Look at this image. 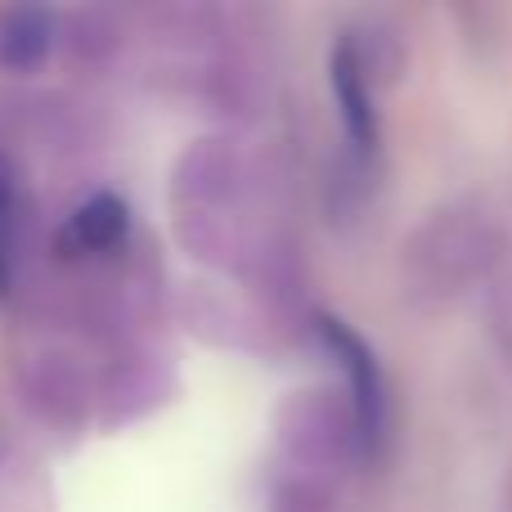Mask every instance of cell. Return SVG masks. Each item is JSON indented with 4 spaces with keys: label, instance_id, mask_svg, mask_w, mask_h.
<instances>
[{
    "label": "cell",
    "instance_id": "obj_13",
    "mask_svg": "<svg viewBox=\"0 0 512 512\" xmlns=\"http://www.w3.org/2000/svg\"><path fill=\"white\" fill-rule=\"evenodd\" d=\"M351 45L355 54H360L364 72H369L373 81H391L400 68H405V45H400V32L387 23V18H369V23L351 27Z\"/></svg>",
    "mask_w": 512,
    "mask_h": 512
},
{
    "label": "cell",
    "instance_id": "obj_3",
    "mask_svg": "<svg viewBox=\"0 0 512 512\" xmlns=\"http://www.w3.org/2000/svg\"><path fill=\"white\" fill-rule=\"evenodd\" d=\"M167 194L176 216H221L252 207L256 194L252 158L230 135H203V140H194L180 153Z\"/></svg>",
    "mask_w": 512,
    "mask_h": 512
},
{
    "label": "cell",
    "instance_id": "obj_9",
    "mask_svg": "<svg viewBox=\"0 0 512 512\" xmlns=\"http://www.w3.org/2000/svg\"><path fill=\"white\" fill-rule=\"evenodd\" d=\"M180 315H185V324L198 337H207L216 346H230V351H270V319H265V310H248L239 297H230L221 288L194 283L185 292V301H180Z\"/></svg>",
    "mask_w": 512,
    "mask_h": 512
},
{
    "label": "cell",
    "instance_id": "obj_1",
    "mask_svg": "<svg viewBox=\"0 0 512 512\" xmlns=\"http://www.w3.org/2000/svg\"><path fill=\"white\" fill-rule=\"evenodd\" d=\"M499 225L481 207H445L405 243V283L418 301H450L499 261Z\"/></svg>",
    "mask_w": 512,
    "mask_h": 512
},
{
    "label": "cell",
    "instance_id": "obj_8",
    "mask_svg": "<svg viewBox=\"0 0 512 512\" xmlns=\"http://www.w3.org/2000/svg\"><path fill=\"white\" fill-rule=\"evenodd\" d=\"M328 77H333V99H337V117H342V135L346 149L360 167H369L378 153V108H373V77L364 72L360 54H355L351 36H337L333 59H328Z\"/></svg>",
    "mask_w": 512,
    "mask_h": 512
},
{
    "label": "cell",
    "instance_id": "obj_7",
    "mask_svg": "<svg viewBox=\"0 0 512 512\" xmlns=\"http://www.w3.org/2000/svg\"><path fill=\"white\" fill-rule=\"evenodd\" d=\"M135 243L131 230V207L117 194H90L68 212V221L54 234V261L63 270H86V265H104L122 256Z\"/></svg>",
    "mask_w": 512,
    "mask_h": 512
},
{
    "label": "cell",
    "instance_id": "obj_14",
    "mask_svg": "<svg viewBox=\"0 0 512 512\" xmlns=\"http://www.w3.org/2000/svg\"><path fill=\"white\" fill-rule=\"evenodd\" d=\"M265 512H333V481L301 477V472H279Z\"/></svg>",
    "mask_w": 512,
    "mask_h": 512
},
{
    "label": "cell",
    "instance_id": "obj_4",
    "mask_svg": "<svg viewBox=\"0 0 512 512\" xmlns=\"http://www.w3.org/2000/svg\"><path fill=\"white\" fill-rule=\"evenodd\" d=\"M18 405L50 432H77L95 423V369L63 346H36L14 369Z\"/></svg>",
    "mask_w": 512,
    "mask_h": 512
},
{
    "label": "cell",
    "instance_id": "obj_5",
    "mask_svg": "<svg viewBox=\"0 0 512 512\" xmlns=\"http://www.w3.org/2000/svg\"><path fill=\"white\" fill-rule=\"evenodd\" d=\"M176 396V369L153 346H122L95 369V423L117 432L126 423H140L153 409Z\"/></svg>",
    "mask_w": 512,
    "mask_h": 512
},
{
    "label": "cell",
    "instance_id": "obj_10",
    "mask_svg": "<svg viewBox=\"0 0 512 512\" xmlns=\"http://www.w3.org/2000/svg\"><path fill=\"white\" fill-rule=\"evenodd\" d=\"M27 261H32V194L23 189V171L0 149V301L23 292Z\"/></svg>",
    "mask_w": 512,
    "mask_h": 512
},
{
    "label": "cell",
    "instance_id": "obj_11",
    "mask_svg": "<svg viewBox=\"0 0 512 512\" xmlns=\"http://www.w3.org/2000/svg\"><path fill=\"white\" fill-rule=\"evenodd\" d=\"M126 27L108 9H72L59 18V54L77 72H108L122 59Z\"/></svg>",
    "mask_w": 512,
    "mask_h": 512
},
{
    "label": "cell",
    "instance_id": "obj_12",
    "mask_svg": "<svg viewBox=\"0 0 512 512\" xmlns=\"http://www.w3.org/2000/svg\"><path fill=\"white\" fill-rule=\"evenodd\" d=\"M59 50V18L50 9H5L0 14V68L5 72H36Z\"/></svg>",
    "mask_w": 512,
    "mask_h": 512
},
{
    "label": "cell",
    "instance_id": "obj_6",
    "mask_svg": "<svg viewBox=\"0 0 512 512\" xmlns=\"http://www.w3.org/2000/svg\"><path fill=\"white\" fill-rule=\"evenodd\" d=\"M324 342V351L337 360L346 378V396L355 405V423H360V441H364V459H373L387 432V378H382V364L373 355V346L355 333L351 324H342L337 315H315L310 319Z\"/></svg>",
    "mask_w": 512,
    "mask_h": 512
},
{
    "label": "cell",
    "instance_id": "obj_2",
    "mask_svg": "<svg viewBox=\"0 0 512 512\" xmlns=\"http://www.w3.org/2000/svg\"><path fill=\"white\" fill-rule=\"evenodd\" d=\"M274 445H279L283 472L333 481L351 459H364L351 396L337 387L292 391L274 414Z\"/></svg>",
    "mask_w": 512,
    "mask_h": 512
},
{
    "label": "cell",
    "instance_id": "obj_15",
    "mask_svg": "<svg viewBox=\"0 0 512 512\" xmlns=\"http://www.w3.org/2000/svg\"><path fill=\"white\" fill-rule=\"evenodd\" d=\"M0 450H5V436H0Z\"/></svg>",
    "mask_w": 512,
    "mask_h": 512
}]
</instances>
